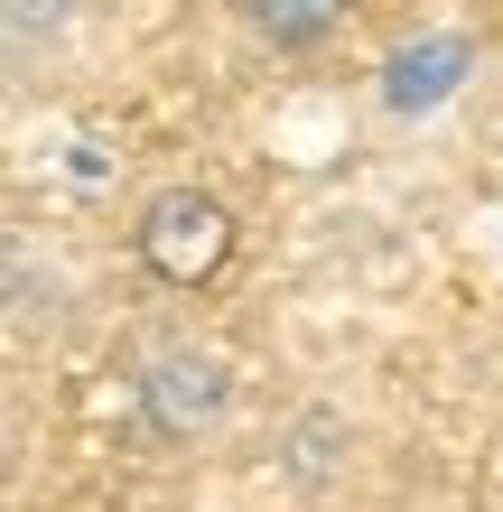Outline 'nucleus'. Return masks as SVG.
Segmentation results:
<instances>
[{
    "label": "nucleus",
    "instance_id": "nucleus-1",
    "mask_svg": "<svg viewBox=\"0 0 503 512\" xmlns=\"http://www.w3.org/2000/svg\"><path fill=\"white\" fill-rule=\"evenodd\" d=\"M233 243H243V224H233V205L215 187H159L131 215V261L150 270L159 289H215Z\"/></svg>",
    "mask_w": 503,
    "mask_h": 512
},
{
    "label": "nucleus",
    "instance_id": "nucleus-2",
    "mask_svg": "<svg viewBox=\"0 0 503 512\" xmlns=\"http://www.w3.org/2000/svg\"><path fill=\"white\" fill-rule=\"evenodd\" d=\"M140 410H150V429H159V438H196V429H215V419L233 410V373H224V354H205V345H159V354H150V373H140Z\"/></svg>",
    "mask_w": 503,
    "mask_h": 512
},
{
    "label": "nucleus",
    "instance_id": "nucleus-3",
    "mask_svg": "<svg viewBox=\"0 0 503 512\" xmlns=\"http://www.w3.org/2000/svg\"><path fill=\"white\" fill-rule=\"evenodd\" d=\"M345 19H354V0H243V28L280 56H317Z\"/></svg>",
    "mask_w": 503,
    "mask_h": 512
}]
</instances>
